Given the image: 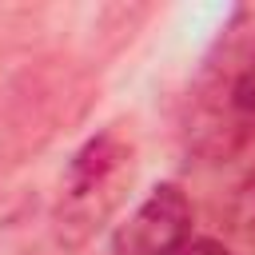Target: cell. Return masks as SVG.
<instances>
[{"label":"cell","instance_id":"1","mask_svg":"<svg viewBox=\"0 0 255 255\" xmlns=\"http://www.w3.org/2000/svg\"><path fill=\"white\" fill-rule=\"evenodd\" d=\"M135 175V147L124 131L108 128L96 139H88L60 183V203H56V239L68 247L88 243L124 203L128 187Z\"/></svg>","mask_w":255,"mask_h":255},{"label":"cell","instance_id":"2","mask_svg":"<svg viewBox=\"0 0 255 255\" xmlns=\"http://www.w3.org/2000/svg\"><path fill=\"white\" fill-rule=\"evenodd\" d=\"M191 239V199L179 183H155L112 231L116 255H175Z\"/></svg>","mask_w":255,"mask_h":255},{"label":"cell","instance_id":"3","mask_svg":"<svg viewBox=\"0 0 255 255\" xmlns=\"http://www.w3.org/2000/svg\"><path fill=\"white\" fill-rule=\"evenodd\" d=\"M227 223H231L235 235L255 239V171L235 187V195H231V203H227Z\"/></svg>","mask_w":255,"mask_h":255},{"label":"cell","instance_id":"4","mask_svg":"<svg viewBox=\"0 0 255 255\" xmlns=\"http://www.w3.org/2000/svg\"><path fill=\"white\" fill-rule=\"evenodd\" d=\"M175 255H231V251H227L219 239H207V235H191V239H187V243H183Z\"/></svg>","mask_w":255,"mask_h":255}]
</instances>
